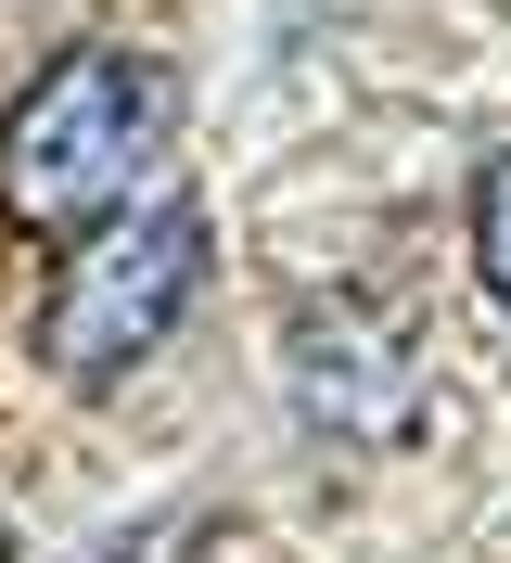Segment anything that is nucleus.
I'll list each match as a JSON object with an SVG mask.
<instances>
[{"label": "nucleus", "instance_id": "39448f33", "mask_svg": "<svg viewBox=\"0 0 511 563\" xmlns=\"http://www.w3.org/2000/svg\"><path fill=\"white\" fill-rule=\"evenodd\" d=\"M0 563H13V526H0Z\"/></svg>", "mask_w": 511, "mask_h": 563}, {"label": "nucleus", "instance_id": "f03ea898", "mask_svg": "<svg viewBox=\"0 0 511 563\" xmlns=\"http://www.w3.org/2000/svg\"><path fill=\"white\" fill-rule=\"evenodd\" d=\"M204 295V206L192 192H154V206H115L90 218L38 295V358L65 385H129L141 358L167 346Z\"/></svg>", "mask_w": 511, "mask_h": 563}, {"label": "nucleus", "instance_id": "7ed1b4c3", "mask_svg": "<svg viewBox=\"0 0 511 563\" xmlns=\"http://www.w3.org/2000/svg\"><path fill=\"white\" fill-rule=\"evenodd\" d=\"M295 397L333 422V435H409V422H422V358H409V333L384 308L320 295V308L295 320Z\"/></svg>", "mask_w": 511, "mask_h": 563}, {"label": "nucleus", "instance_id": "20e7f679", "mask_svg": "<svg viewBox=\"0 0 511 563\" xmlns=\"http://www.w3.org/2000/svg\"><path fill=\"white\" fill-rule=\"evenodd\" d=\"M474 269H486V295L511 308V154L474 179Z\"/></svg>", "mask_w": 511, "mask_h": 563}, {"label": "nucleus", "instance_id": "f257e3e1", "mask_svg": "<svg viewBox=\"0 0 511 563\" xmlns=\"http://www.w3.org/2000/svg\"><path fill=\"white\" fill-rule=\"evenodd\" d=\"M179 129V77L154 52H65L26 77V103L0 115V218L38 244H77L154 179Z\"/></svg>", "mask_w": 511, "mask_h": 563}]
</instances>
